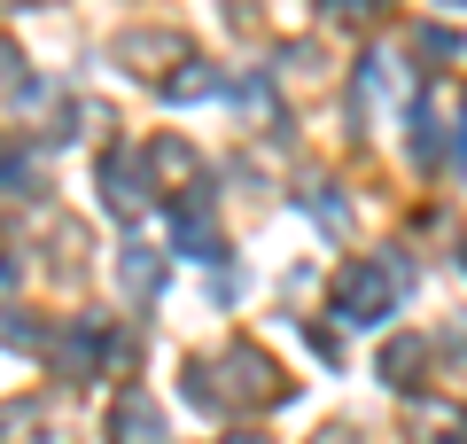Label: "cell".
Instances as JSON below:
<instances>
[{"label":"cell","mask_w":467,"mask_h":444,"mask_svg":"<svg viewBox=\"0 0 467 444\" xmlns=\"http://www.w3.org/2000/svg\"><path fill=\"white\" fill-rule=\"evenodd\" d=\"M101 187H109V211H140V172L125 164V156L101 164Z\"/></svg>","instance_id":"3957f363"},{"label":"cell","mask_w":467,"mask_h":444,"mask_svg":"<svg viewBox=\"0 0 467 444\" xmlns=\"http://www.w3.org/2000/svg\"><path fill=\"white\" fill-rule=\"evenodd\" d=\"M156 437H164V421H156V406H149L140 390L109 413V444H156Z\"/></svg>","instance_id":"7a4b0ae2"},{"label":"cell","mask_w":467,"mask_h":444,"mask_svg":"<svg viewBox=\"0 0 467 444\" xmlns=\"http://www.w3.org/2000/svg\"><path fill=\"white\" fill-rule=\"evenodd\" d=\"M405 296V265H350L343 289H335V320H350V328H374V320H389V304Z\"/></svg>","instance_id":"6da1fadb"}]
</instances>
